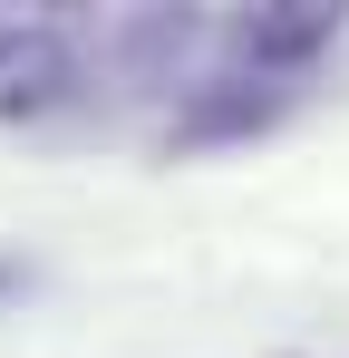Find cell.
<instances>
[{"instance_id":"5","label":"cell","mask_w":349,"mask_h":358,"mask_svg":"<svg viewBox=\"0 0 349 358\" xmlns=\"http://www.w3.org/2000/svg\"><path fill=\"white\" fill-rule=\"evenodd\" d=\"M0 291H29V262H0Z\"/></svg>"},{"instance_id":"1","label":"cell","mask_w":349,"mask_h":358,"mask_svg":"<svg viewBox=\"0 0 349 358\" xmlns=\"http://www.w3.org/2000/svg\"><path fill=\"white\" fill-rule=\"evenodd\" d=\"M301 107V87H262V78H184V97H174L165 117V145L174 155H233V145H252V136H272V126Z\"/></svg>"},{"instance_id":"3","label":"cell","mask_w":349,"mask_h":358,"mask_svg":"<svg viewBox=\"0 0 349 358\" xmlns=\"http://www.w3.org/2000/svg\"><path fill=\"white\" fill-rule=\"evenodd\" d=\"M78 97H88V68L68 59V49H39V59H20L0 78V126H49V117H68Z\"/></svg>"},{"instance_id":"2","label":"cell","mask_w":349,"mask_h":358,"mask_svg":"<svg viewBox=\"0 0 349 358\" xmlns=\"http://www.w3.org/2000/svg\"><path fill=\"white\" fill-rule=\"evenodd\" d=\"M224 49V78H262V87H291L301 68H320L340 49V10H242L214 29Z\"/></svg>"},{"instance_id":"4","label":"cell","mask_w":349,"mask_h":358,"mask_svg":"<svg viewBox=\"0 0 349 358\" xmlns=\"http://www.w3.org/2000/svg\"><path fill=\"white\" fill-rule=\"evenodd\" d=\"M39 49H58V20H10V10H0V78L20 59H39Z\"/></svg>"}]
</instances>
